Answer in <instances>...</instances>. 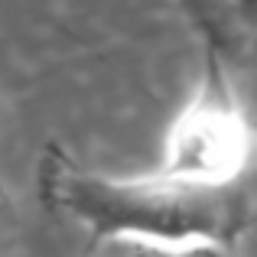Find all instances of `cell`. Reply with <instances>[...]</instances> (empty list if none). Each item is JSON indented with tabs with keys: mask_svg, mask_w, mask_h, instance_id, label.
Instances as JSON below:
<instances>
[{
	"mask_svg": "<svg viewBox=\"0 0 257 257\" xmlns=\"http://www.w3.org/2000/svg\"><path fill=\"white\" fill-rule=\"evenodd\" d=\"M43 202L91 234L94 244L140 241L182 251L192 244H225L238 238L247 218L241 186L208 189L166 173L107 176L82 170L52 147L39 166Z\"/></svg>",
	"mask_w": 257,
	"mask_h": 257,
	"instance_id": "cell-1",
	"label": "cell"
},
{
	"mask_svg": "<svg viewBox=\"0 0 257 257\" xmlns=\"http://www.w3.org/2000/svg\"><path fill=\"white\" fill-rule=\"evenodd\" d=\"M257 157L251 117L234 101L231 85L208 65L195 94L176 111L163 140L160 173L208 189H234Z\"/></svg>",
	"mask_w": 257,
	"mask_h": 257,
	"instance_id": "cell-2",
	"label": "cell"
},
{
	"mask_svg": "<svg viewBox=\"0 0 257 257\" xmlns=\"http://www.w3.org/2000/svg\"><path fill=\"white\" fill-rule=\"evenodd\" d=\"M98 257H176V251L140 244V241H107V244H98Z\"/></svg>",
	"mask_w": 257,
	"mask_h": 257,
	"instance_id": "cell-3",
	"label": "cell"
},
{
	"mask_svg": "<svg viewBox=\"0 0 257 257\" xmlns=\"http://www.w3.org/2000/svg\"><path fill=\"white\" fill-rule=\"evenodd\" d=\"M176 257H231V247L225 244H192L176 251Z\"/></svg>",
	"mask_w": 257,
	"mask_h": 257,
	"instance_id": "cell-4",
	"label": "cell"
},
{
	"mask_svg": "<svg viewBox=\"0 0 257 257\" xmlns=\"http://www.w3.org/2000/svg\"><path fill=\"white\" fill-rule=\"evenodd\" d=\"M228 7H231V10L238 13L241 20H247V23H257V0H228Z\"/></svg>",
	"mask_w": 257,
	"mask_h": 257,
	"instance_id": "cell-5",
	"label": "cell"
},
{
	"mask_svg": "<svg viewBox=\"0 0 257 257\" xmlns=\"http://www.w3.org/2000/svg\"><path fill=\"white\" fill-rule=\"evenodd\" d=\"M4 212H7V199H4V192H0V218H4Z\"/></svg>",
	"mask_w": 257,
	"mask_h": 257,
	"instance_id": "cell-6",
	"label": "cell"
},
{
	"mask_svg": "<svg viewBox=\"0 0 257 257\" xmlns=\"http://www.w3.org/2000/svg\"><path fill=\"white\" fill-rule=\"evenodd\" d=\"M251 127H254V147H257V117H251Z\"/></svg>",
	"mask_w": 257,
	"mask_h": 257,
	"instance_id": "cell-7",
	"label": "cell"
}]
</instances>
